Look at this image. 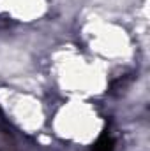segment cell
I'll list each match as a JSON object with an SVG mask.
<instances>
[{
  "mask_svg": "<svg viewBox=\"0 0 150 151\" xmlns=\"http://www.w3.org/2000/svg\"><path fill=\"white\" fill-rule=\"evenodd\" d=\"M92 151H115V141L110 134H103L92 146Z\"/></svg>",
  "mask_w": 150,
  "mask_h": 151,
  "instance_id": "obj_1",
  "label": "cell"
}]
</instances>
